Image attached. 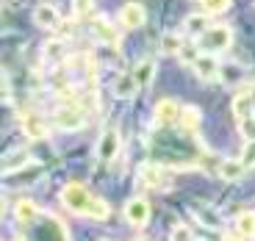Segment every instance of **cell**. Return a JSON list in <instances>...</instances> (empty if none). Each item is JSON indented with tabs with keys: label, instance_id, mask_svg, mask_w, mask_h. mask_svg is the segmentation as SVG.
<instances>
[{
	"label": "cell",
	"instance_id": "cell-1",
	"mask_svg": "<svg viewBox=\"0 0 255 241\" xmlns=\"http://www.w3.org/2000/svg\"><path fill=\"white\" fill-rule=\"evenodd\" d=\"M61 203L78 216H86V219H95V222H103V219H109L111 208L106 200H100L97 194H92L86 186L81 183H70L61 189Z\"/></svg>",
	"mask_w": 255,
	"mask_h": 241
},
{
	"label": "cell",
	"instance_id": "cell-2",
	"mask_svg": "<svg viewBox=\"0 0 255 241\" xmlns=\"http://www.w3.org/2000/svg\"><path fill=\"white\" fill-rule=\"evenodd\" d=\"M233 42V31L228 25H211L208 31L200 36V47L203 53H211V56H217V53H225Z\"/></svg>",
	"mask_w": 255,
	"mask_h": 241
},
{
	"label": "cell",
	"instance_id": "cell-3",
	"mask_svg": "<svg viewBox=\"0 0 255 241\" xmlns=\"http://www.w3.org/2000/svg\"><path fill=\"white\" fill-rule=\"evenodd\" d=\"M120 144H122V139H120V130L117 127H106L103 130V136H100V141H97V158L100 161H114L117 158V152H120Z\"/></svg>",
	"mask_w": 255,
	"mask_h": 241
},
{
	"label": "cell",
	"instance_id": "cell-4",
	"mask_svg": "<svg viewBox=\"0 0 255 241\" xmlns=\"http://www.w3.org/2000/svg\"><path fill=\"white\" fill-rule=\"evenodd\" d=\"M56 125L61 130H81L86 125V114L78 106H61L56 111Z\"/></svg>",
	"mask_w": 255,
	"mask_h": 241
},
{
	"label": "cell",
	"instance_id": "cell-5",
	"mask_svg": "<svg viewBox=\"0 0 255 241\" xmlns=\"http://www.w3.org/2000/svg\"><path fill=\"white\" fill-rule=\"evenodd\" d=\"M125 219L133 225V228H144L147 219H150V203H147L144 197H133V200H128Z\"/></svg>",
	"mask_w": 255,
	"mask_h": 241
},
{
	"label": "cell",
	"instance_id": "cell-6",
	"mask_svg": "<svg viewBox=\"0 0 255 241\" xmlns=\"http://www.w3.org/2000/svg\"><path fill=\"white\" fill-rule=\"evenodd\" d=\"M191 70L200 81H217L219 78V58L211 56V53H200L197 61L191 64Z\"/></svg>",
	"mask_w": 255,
	"mask_h": 241
},
{
	"label": "cell",
	"instance_id": "cell-7",
	"mask_svg": "<svg viewBox=\"0 0 255 241\" xmlns=\"http://www.w3.org/2000/svg\"><path fill=\"white\" fill-rule=\"evenodd\" d=\"M33 19H36V25L45 28V31H53V28L61 25V14H58V8L50 6V3H39V6L33 8Z\"/></svg>",
	"mask_w": 255,
	"mask_h": 241
},
{
	"label": "cell",
	"instance_id": "cell-8",
	"mask_svg": "<svg viewBox=\"0 0 255 241\" xmlns=\"http://www.w3.org/2000/svg\"><path fill=\"white\" fill-rule=\"evenodd\" d=\"M120 22L125 28H141L147 22V11L141 3H125L120 8Z\"/></svg>",
	"mask_w": 255,
	"mask_h": 241
},
{
	"label": "cell",
	"instance_id": "cell-9",
	"mask_svg": "<svg viewBox=\"0 0 255 241\" xmlns=\"http://www.w3.org/2000/svg\"><path fill=\"white\" fill-rule=\"evenodd\" d=\"M180 114H183V108L175 100H161L155 106V125H175V122H180Z\"/></svg>",
	"mask_w": 255,
	"mask_h": 241
},
{
	"label": "cell",
	"instance_id": "cell-10",
	"mask_svg": "<svg viewBox=\"0 0 255 241\" xmlns=\"http://www.w3.org/2000/svg\"><path fill=\"white\" fill-rule=\"evenodd\" d=\"M139 89L141 86L136 83L133 72H122V75L114 81V97H120V100H133Z\"/></svg>",
	"mask_w": 255,
	"mask_h": 241
},
{
	"label": "cell",
	"instance_id": "cell-11",
	"mask_svg": "<svg viewBox=\"0 0 255 241\" xmlns=\"http://www.w3.org/2000/svg\"><path fill=\"white\" fill-rule=\"evenodd\" d=\"M92 33L103 45H117L120 42V33H117V28L111 25L109 19H92Z\"/></svg>",
	"mask_w": 255,
	"mask_h": 241
},
{
	"label": "cell",
	"instance_id": "cell-12",
	"mask_svg": "<svg viewBox=\"0 0 255 241\" xmlns=\"http://www.w3.org/2000/svg\"><path fill=\"white\" fill-rule=\"evenodd\" d=\"M14 219H17L19 225H33L39 219V205L33 203V200H19V203L14 205Z\"/></svg>",
	"mask_w": 255,
	"mask_h": 241
},
{
	"label": "cell",
	"instance_id": "cell-13",
	"mask_svg": "<svg viewBox=\"0 0 255 241\" xmlns=\"http://www.w3.org/2000/svg\"><path fill=\"white\" fill-rule=\"evenodd\" d=\"M22 130H25V136H31V139H42V136L47 133V122L39 114H25L22 117Z\"/></svg>",
	"mask_w": 255,
	"mask_h": 241
},
{
	"label": "cell",
	"instance_id": "cell-14",
	"mask_svg": "<svg viewBox=\"0 0 255 241\" xmlns=\"http://www.w3.org/2000/svg\"><path fill=\"white\" fill-rule=\"evenodd\" d=\"M31 161V155H28V150H19V152H6L3 155V175H11V172L22 169V166Z\"/></svg>",
	"mask_w": 255,
	"mask_h": 241
},
{
	"label": "cell",
	"instance_id": "cell-15",
	"mask_svg": "<svg viewBox=\"0 0 255 241\" xmlns=\"http://www.w3.org/2000/svg\"><path fill=\"white\" fill-rule=\"evenodd\" d=\"M133 78H136V83H139L141 89H144V86H150V83H153V78H155V61H150V58L139 61V64H136V70H133Z\"/></svg>",
	"mask_w": 255,
	"mask_h": 241
},
{
	"label": "cell",
	"instance_id": "cell-16",
	"mask_svg": "<svg viewBox=\"0 0 255 241\" xmlns=\"http://www.w3.org/2000/svg\"><path fill=\"white\" fill-rule=\"evenodd\" d=\"M64 53H67V42H61V39H53V42H47V45L42 47V58H45L47 64L64 61Z\"/></svg>",
	"mask_w": 255,
	"mask_h": 241
},
{
	"label": "cell",
	"instance_id": "cell-17",
	"mask_svg": "<svg viewBox=\"0 0 255 241\" xmlns=\"http://www.w3.org/2000/svg\"><path fill=\"white\" fill-rule=\"evenodd\" d=\"M244 172H247V166L242 164V158H228V161H222V166H219V178L239 180Z\"/></svg>",
	"mask_w": 255,
	"mask_h": 241
},
{
	"label": "cell",
	"instance_id": "cell-18",
	"mask_svg": "<svg viewBox=\"0 0 255 241\" xmlns=\"http://www.w3.org/2000/svg\"><path fill=\"white\" fill-rule=\"evenodd\" d=\"M183 25H186V33H191V36H203V33L211 28V22H208L205 14H189Z\"/></svg>",
	"mask_w": 255,
	"mask_h": 241
},
{
	"label": "cell",
	"instance_id": "cell-19",
	"mask_svg": "<svg viewBox=\"0 0 255 241\" xmlns=\"http://www.w3.org/2000/svg\"><path fill=\"white\" fill-rule=\"evenodd\" d=\"M253 111H255V103H253V97H250V92H244V95H239L236 100H233V114H236L239 120L253 117Z\"/></svg>",
	"mask_w": 255,
	"mask_h": 241
},
{
	"label": "cell",
	"instance_id": "cell-20",
	"mask_svg": "<svg viewBox=\"0 0 255 241\" xmlns=\"http://www.w3.org/2000/svg\"><path fill=\"white\" fill-rule=\"evenodd\" d=\"M236 230L242 239H253L255 236V214H250V211H244V214L236 216Z\"/></svg>",
	"mask_w": 255,
	"mask_h": 241
},
{
	"label": "cell",
	"instance_id": "cell-21",
	"mask_svg": "<svg viewBox=\"0 0 255 241\" xmlns=\"http://www.w3.org/2000/svg\"><path fill=\"white\" fill-rule=\"evenodd\" d=\"M191 211L200 216V222H203V225H208V228H214V230L222 228V219H219L217 211H211L208 205H191Z\"/></svg>",
	"mask_w": 255,
	"mask_h": 241
},
{
	"label": "cell",
	"instance_id": "cell-22",
	"mask_svg": "<svg viewBox=\"0 0 255 241\" xmlns=\"http://www.w3.org/2000/svg\"><path fill=\"white\" fill-rule=\"evenodd\" d=\"M183 45L186 42L178 36V33H164V39H161V50H164L166 56H180Z\"/></svg>",
	"mask_w": 255,
	"mask_h": 241
},
{
	"label": "cell",
	"instance_id": "cell-23",
	"mask_svg": "<svg viewBox=\"0 0 255 241\" xmlns=\"http://www.w3.org/2000/svg\"><path fill=\"white\" fill-rule=\"evenodd\" d=\"M197 125H200V111L194 106H186L183 114H180V127L183 130H197Z\"/></svg>",
	"mask_w": 255,
	"mask_h": 241
},
{
	"label": "cell",
	"instance_id": "cell-24",
	"mask_svg": "<svg viewBox=\"0 0 255 241\" xmlns=\"http://www.w3.org/2000/svg\"><path fill=\"white\" fill-rule=\"evenodd\" d=\"M239 133L244 141H255V114L247 120H239Z\"/></svg>",
	"mask_w": 255,
	"mask_h": 241
},
{
	"label": "cell",
	"instance_id": "cell-25",
	"mask_svg": "<svg viewBox=\"0 0 255 241\" xmlns=\"http://www.w3.org/2000/svg\"><path fill=\"white\" fill-rule=\"evenodd\" d=\"M141 183H147V186H158L161 183V169L158 166H141Z\"/></svg>",
	"mask_w": 255,
	"mask_h": 241
},
{
	"label": "cell",
	"instance_id": "cell-26",
	"mask_svg": "<svg viewBox=\"0 0 255 241\" xmlns=\"http://www.w3.org/2000/svg\"><path fill=\"white\" fill-rule=\"evenodd\" d=\"M200 6H203L208 14H222V11H228L230 0H200Z\"/></svg>",
	"mask_w": 255,
	"mask_h": 241
},
{
	"label": "cell",
	"instance_id": "cell-27",
	"mask_svg": "<svg viewBox=\"0 0 255 241\" xmlns=\"http://www.w3.org/2000/svg\"><path fill=\"white\" fill-rule=\"evenodd\" d=\"M172 241H194V230H191L189 225L178 222L172 228Z\"/></svg>",
	"mask_w": 255,
	"mask_h": 241
},
{
	"label": "cell",
	"instance_id": "cell-28",
	"mask_svg": "<svg viewBox=\"0 0 255 241\" xmlns=\"http://www.w3.org/2000/svg\"><path fill=\"white\" fill-rule=\"evenodd\" d=\"M242 164L247 166V169L255 166V141H247V147H244V152H242Z\"/></svg>",
	"mask_w": 255,
	"mask_h": 241
},
{
	"label": "cell",
	"instance_id": "cell-29",
	"mask_svg": "<svg viewBox=\"0 0 255 241\" xmlns=\"http://www.w3.org/2000/svg\"><path fill=\"white\" fill-rule=\"evenodd\" d=\"M222 241H242V236H239V239H236V236H225Z\"/></svg>",
	"mask_w": 255,
	"mask_h": 241
},
{
	"label": "cell",
	"instance_id": "cell-30",
	"mask_svg": "<svg viewBox=\"0 0 255 241\" xmlns=\"http://www.w3.org/2000/svg\"><path fill=\"white\" fill-rule=\"evenodd\" d=\"M247 92H250V97H253V103H255V83H253V86H250Z\"/></svg>",
	"mask_w": 255,
	"mask_h": 241
},
{
	"label": "cell",
	"instance_id": "cell-31",
	"mask_svg": "<svg viewBox=\"0 0 255 241\" xmlns=\"http://www.w3.org/2000/svg\"><path fill=\"white\" fill-rule=\"evenodd\" d=\"M97 241H109V239H97Z\"/></svg>",
	"mask_w": 255,
	"mask_h": 241
}]
</instances>
